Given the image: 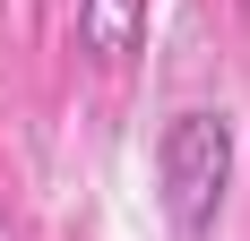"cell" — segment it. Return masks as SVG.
<instances>
[{"instance_id": "obj_1", "label": "cell", "mask_w": 250, "mask_h": 241, "mask_svg": "<svg viewBox=\"0 0 250 241\" xmlns=\"http://www.w3.org/2000/svg\"><path fill=\"white\" fill-rule=\"evenodd\" d=\"M155 181H164V216L181 241H199L216 224L233 190V120L225 112H173L164 138H155Z\"/></svg>"}, {"instance_id": "obj_2", "label": "cell", "mask_w": 250, "mask_h": 241, "mask_svg": "<svg viewBox=\"0 0 250 241\" xmlns=\"http://www.w3.org/2000/svg\"><path fill=\"white\" fill-rule=\"evenodd\" d=\"M138 35H147V0H78V43L95 52L104 69H112V60H129V52H138Z\"/></svg>"}]
</instances>
